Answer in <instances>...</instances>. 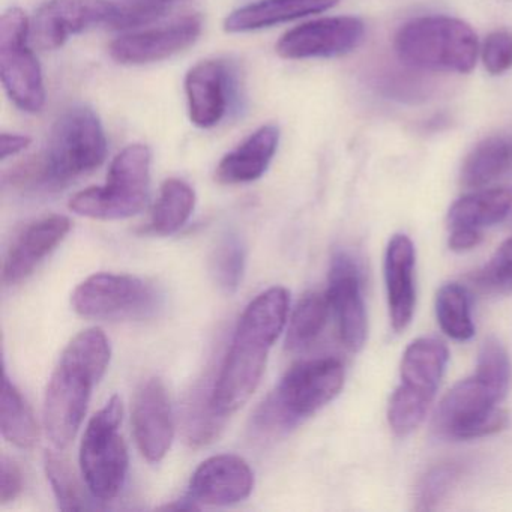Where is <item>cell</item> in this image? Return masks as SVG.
I'll use <instances>...</instances> for the list:
<instances>
[{
	"label": "cell",
	"instance_id": "cell-28",
	"mask_svg": "<svg viewBox=\"0 0 512 512\" xmlns=\"http://www.w3.org/2000/svg\"><path fill=\"white\" fill-rule=\"evenodd\" d=\"M436 316L440 328L452 340L467 341L475 335L469 296L460 284L448 283L440 287L436 296Z\"/></svg>",
	"mask_w": 512,
	"mask_h": 512
},
{
	"label": "cell",
	"instance_id": "cell-4",
	"mask_svg": "<svg viewBox=\"0 0 512 512\" xmlns=\"http://www.w3.org/2000/svg\"><path fill=\"white\" fill-rule=\"evenodd\" d=\"M344 385L338 359L320 358L293 365L254 415V428L263 434L292 430L331 403Z\"/></svg>",
	"mask_w": 512,
	"mask_h": 512
},
{
	"label": "cell",
	"instance_id": "cell-23",
	"mask_svg": "<svg viewBox=\"0 0 512 512\" xmlns=\"http://www.w3.org/2000/svg\"><path fill=\"white\" fill-rule=\"evenodd\" d=\"M512 178V131L479 142L461 166L460 182L466 188H485Z\"/></svg>",
	"mask_w": 512,
	"mask_h": 512
},
{
	"label": "cell",
	"instance_id": "cell-39",
	"mask_svg": "<svg viewBox=\"0 0 512 512\" xmlns=\"http://www.w3.org/2000/svg\"><path fill=\"white\" fill-rule=\"evenodd\" d=\"M482 241V232L472 229H451L449 248L457 253L472 250Z\"/></svg>",
	"mask_w": 512,
	"mask_h": 512
},
{
	"label": "cell",
	"instance_id": "cell-17",
	"mask_svg": "<svg viewBox=\"0 0 512 512\" xmlns=\"http://www.w3.org/2000/svg\"><path fill=\"white\" fill-rule=\"evenodd\" d=\"M230 68L221 61H202L194 65L185 77L188 113L191 122L202 130L217 127L233 94Z\"/></svg>",
	"mask_w": 512,
	"mask_h": 512
},
{
	"label": "cell",
	"instance_id": "cell-29",
	"mask_svg": "<svg viewBox=\"0 0 512 512\" xmlns=\"http://www.w3.org/2000/svg\"><path fill=\"white\" fill-rule=\"evenodd\" d=\"M245 247L236 233H227L218 241L211 257V274L226 293L238 290L245 271Z\"/></svg>",
	"mask_w": 512,
	"mask_h": 512
},
{
	"label": "cell",
	"instance_id": "cell-9",
	"mask_svg": "<svg viewBox=\"0 0 512 512\" xmlns=\"http://www.w3.org/2000/svg\"><path fill=\"white\" fill-rule=\"evenodd\" d=\"M71 304L76 313L88 319L142 320L157 313L161 296L142 278L103 272L79 284Z\"/></svg>",
	"mask_w": 512,
	"mask_h": 512
},
{
	"label": "cell",
	"instance_id": "cell-22",
	"mask_svg": "<svg viewBox=\"0 0 512 512\" xmlns=\"http://www.w3.org/2000/svg\"><path fill=\"white\" fill-rule=\"evenodd\" d=\"M449 353L436 338H418L409 344L401 361V386L434 400L445 374Z\"/></svg>",
	"mask_w": 512,
	"mask_h": 512
},
{
	"label": "cell",
	"instance_id": "cell-5",
	"mask_svg": "<svg viewBox=\"0 0 512 512\" xmlns=\"http://www.w3.org/2000/svg\"><path fill=\"white\" fill-rule=\"evenodd\" d=\"M395 52L403 64L418 70L467 74L475 68L479 43L463 20L419 17L398 31Z\"/></svg>",
	"mask_w": 512,
	"mask_h": 512
},
{
	"label": "cell",
	"instance_id": "cell-33",
	"mask_svg": "<svg viewBox=\"0 0 512 512\" xmlns=\"http://www.w3.org/2000/svg\"><path fill=\"white\" fill-rule=\"evenodd\" d=\"M46 472L62 511H80L86 508L82 491L67 460L55 452H47Z\"/></svg>",
	"mask_w": 512,
	"mask_h": 512
},
{
	"label": "cell",
	"instance_id": "cell-19",
	"mask_svg": "<svg viewBox=\"0 0 512 512\" xmlns=\"http://www.w3.org/2000/svg\"><path fill=\"white\" fill-rule=\"evenodd\" d=\"M385 281L392 328L397 332L404 331L412 322L416 304L415 247L409 236L394 235L389 241Z\"/></svg>",
	"mask_w": 512,
	"mask_h": 512
},
{
	"label": "cell",
	"instance_id": "cell-14",
	"mask_svg": "<svg viewBox=\"0 0 512 512\" xmlns=\"http://www.w3.org/2000/svg\"><path fill=\"white\" fill-rule=\"evenodd\" d=\"M326 295L337 319L341 341L347 349L358 352L367 340V311L362 298L361 272L349 254L338 253L332 259Z\"/></svg>",
	"mask_w": 512,
	"mask_h": 512
},
{
	"label": "cell",
	"instance_id": "cell-31",
	"mask_svg": "<svg viewBox=\"0 0 512 512\" xmlns=\"http://www.w3.org/2000/svg\"><path fill=\"white\" fill-rule=\"evenodd\" d=\"M431 401L424 395L398 386L389 401L388 421L392 431L398 436H407L415 431L427 416Z\"/></svg>",
	"mask_w": 512,
	"mask_h": 512
},
{
	"label": "cell",
	"instance_id": "cell-7",
	"mask_svg": "<svg viewBox=\"0 0 512 512\" xmlns=\"http://www.w3.org/2000/svg\"><path fill=\"white\" fill-rule=\"evenodd\" d=\"M124 406L113 395L106 406L92 416L80 446V466L89 491L97 499L112 500L121 493L128 473V449L119 433Z\"/></svg>",
	"mask_w": 512,
	"mask_h": 512
},
{
	"label": "cell",
	"instance_id": "cell-40",
	"mask_svg": "<svg viewBox=\"0 0 512 512\" xmlns=\"http://www.w3.org/2000/svg\"><path fill=\"white\" fill-rule=\"evenodd\" d=\"M32 139L22 134L4 133L0 136V158L2 161L20 154L31 146Z\"/></svg>",
	"mask_w": 512,
	"mask_h": 512
},
{
	"label": "cell",
	"instance_id": "cell-26",
	"mask_svg": "<svg viewBox=\"0 0 512 512\" xmlns=\"http://www.w3.org/2000/svg\"><path fill=\"white\" fill-rule=\"evenodd\" d=\"M0 428L8 442L22 449L32 448L40 437V430L31 407L7 373L4 374L2 388Z\"/></svg>",
	"mask_w": 512,
	"mask_h": 512
},
{
	"label": "cell",
	"instance_id": "cell-12",
	"mask_svg": "<svg viewBox=\"0 0 512 512\" xmlns=\"http://www.w3.org/2000/svg\"><path fill=\"white\" fill-rule=\"evenodd\" d=\"M118 7L107 0H50L35 14L31 38L41 50H56L74 35L110 26Z\"/></svg>",
	"mask_w": 512,
	"mask_h": 512
},
{
	"label": "cell",
	"instance_id": "cell-13",
	"mask_svg": "<svg viewBox=\"0 0 512 512\" xmlns=\"http://www.w3.org/2000/svg\"><path fill=\"white\" fill-rule=\"evenodd\" d=\"M202 29V17H182L169 25L122 35L110 44L109 53L113 61L121 65L166 61L193 46Z\"/></svg>",
	"mask_w": 512,
	"mask_h": 512
},
{
	"label": "cell",
	"instance_id": "cell-27",
	"mask_svg": "<svg viewBox=\"0 0 512 512\" xmlns=\"http://www.w3.org/2000/svg\"><path fill=\"white\" fill-rule=\"evenodd\" d=\"M329 311L331 304L326 293L310 292L302 296L290 317L287 347L302 350L313 344L328 322Z\"/></svg>",
	"mask_w": 512,
	"mask_h": 512
},
{
	"label": "cell",
	"instance_id": "cell-11",
	"mask_svg": "<svg viewBox=\"0 0 512 512\" xmlns=\"http://www.w3.org/2000/svg\"><path fill=\"white\" fill-rule=\"evenodd\" d=\"M364 37V23L356 17H326L290 29L277 53L289 61L338 58L358 49Z\"/></svg>",
	"mask_w": 512,
	"mask_h": 512
},
{
	"label": "cell",
	"instance_id": "cell-30",
	"mask_svg": "<svg viewBox=\"0 0 512 512\" xmlns=\"http://www.w3.org/2000/svg\"><path fill=\"white\" fill-rule=\"evenodd\" d=\"M461 478V467L455 463H442L431 467L416 485V511H434L451 493Z\"/></svg>",
	"mask_w": 512,
	"mask_h": 512
},
{
	"label": "cell",
	"instance_id": "cell-38",
	"mask_svg": "<svg viewBox=\"0 0 512 512\" xmlns=\"http://www.w3.org/2000/svg\"><path fill=\"white\" fill-rule=\"evenodd\" d=\"M23 491V473L16 461L2 455L0 460V502L16 500Z\"/></svg>",
	"mask_w": 512,
	"mask_h": 512
},
{
	"label": "cell",
	"instance_id": "cell-1",
	"mask_svg": "<svg viewBox=\"0 0 512 512\" xmlns=\"http://www.w3.org/2000/svg\"><path fill=\"white\" fill-rule=\"evenodd\" d=\"M289 302V292L275 286L260 293L242 313L211 389L212 409L221 418L238 412L259 386L269 350L286 326Z\"/></svg>",
	"mask_w": 512,
	"mask_h": 512
},
{
	"label": "cell",
	"instance_id": "cell-6",
	"mask_svg": "<svg viewBox=\"0 0 512 512\" xmlns=\"http://www.w3.org/2000/svg\"><path fill=\"white\" fill-rule=\"evenodd\" d=\"M151 149L130 145L113 160L107 184L80 191L70 209L94 220H124L145 208L151 184Z\"/></svg>",
	"mask_w": 512,
	"mask_h": 512
},
{
	"label": "cell",
	"instance_id": "cell-15",
	"mask_svg": "<svg viewBox=\"0 0 512 512\" xmlns=\"http://www.w3.org/2000/svg\"><path fill=\"white\" fill-rule=\"evenodd\" d=\"M131 422L143 457L149 463H160L172 446L175 422L166 386L157 377L146 380L137 389Z\"/></svg>",
	"mask_w": 512,
	"mask_h": 512
},
{
	"label": "cell",
	"instance_id": "cell-16",
	"mask_svg": "<svg viewBox=\"0 0 512 512\" xmlns=\"http://www.w3.org/2000/svg\"><path fill=\"white\" fill-rule=\"evenodd\" d=\"M254 475L244 458L233 454L214 455L203 461L190 484V496L203 505L227 506L250 496Z\"/></svg>",
	"mask_w": 512,
	"mask_h": 512
},
{
	"label": "cell",
	"instance_id": "cell-37",
	"mask_svg": "<svg viewBox=\"0 0 512 512\" xmlns=\"http://www.w3.org/2000/svg\"><path fill=\"white\" fill-rule=\"evenodd\" d=\"M485 70L493 76L506 73L512 68V32L496 31L488 35L482 47Z\"/></svg>",
	"mask_w": 512,
	"mask_h": 512
},
{
	"label": "cell",
	"instance_id": "cell-21",
	"mask_svg": "<svg viewBox=\"0 0 512 512\" xmlns=\"http://www.w3.org/2000/svg\"><path fill=\"white\" fill-rule=\"evenodd\" d=\"M338 2L340 0H260L233 11L224 22V31L227 34L262 31L281 23L325 13Z\"/></svg>",
	"mask_w": 512,
	"mask_h": 512
},
{
	"label": "cell",
	"instance_id": "cell-20",
	"mask_svg": "<svg viewBox=\"0 0 512 512\" xmlns=\"http://www.w3.org/2000/svg\"><path fill=\"white\" fill-rule=\"evenodd\" d=\"M280 142L277 125H263L226 155L215 170L223 185L250 184L265 175Z\"/></svg>",
	"mask_w": 512,
	"mask_h": 512
},
{
	"label": "cell",
	"instance_id": "cell-2",
	"mask_svg": "<svg viewBox=\"0 0 512 512\" xmlns=\"http://www.w3.org/2000/svg\"><path fill=\"white\" fill-rule=\"evenodd\" d=\"M110 355L109 340L100 328L80 332L65 347L44 398V427L56 448H67L76 437Z\"/></svg>",
	"mask_w": 512,
	"mask_h": 512
},
{
	"label": "cell",
	"instance_id": "cell-36",
	"mask_svg": "<svg viewBox=\"0 0 512 512\" xmlns=\"http://www.w3.org/2000/svg\"><path fill=\"white\" fill-rule=\"evenodd\" d=\"M476 281L484 289H512V236L497 248L490 262L476 275Z\"/></svg>",
	"mask_w": 512,
	"mask_h": 512
},
{
	"label": "cell",
	"instance_id": "cell-18",
	"mask_svg": "<svg viewBox=\"0 0 512 512\" xmlns=\"http://www.w3.org/2000/svg\"><path fill=\"white\" fill-rule=\"evenodd\" d=\"M70 230L71 221L64 215H49L26 226L5 257L2 271L5 286H14L26 280L64 241Z\"/></svg>",
	"mask_w": 512,
	"mask_h": 512
},
{
	"label": "cell",
	"instance_id": "cell-10",
	"mask_svg": "<svg viewBox=\"0 0 512 512\" xmlns=\"http://www.w3.org/2000/svg\"><path fill=\"white\" fill-rule=\"evenodd\" d=\"M502 395L481 377L472 376L458 382L442 403L434 418V428L449 439L470 440L499 433L508 416L497 404Z\"/></svg>",
	"mask_w": 512,
	"mask_h": 512
},
{
	"label": "cell",
	"instance_id": "cell-3",
	"mask_svg": "<svg viewBox=\"0 0 512 512\" xmlns=\"http://www.w3.org/2000/svg\"><path fill=\"white\" fill-rule=\"evenodd\" d=\"M106 155L107 137L97 113L74 106L56 121L46 151L16 167L10 182L26 191L59 190L94 172Z\"/></svg>",
	"mask_w": 512,
	"mask_h": 512
},
{
	"label": "cell",
	"instance_id": "cell-35",
	"mask_svg": "<svg viewBox=\"0 0 512 512\" xmlns=\"http://www.w3.org/2000/svg\"><path fill=\"white\" fill-rule=\"evenodd\" d=\"M181 0H122L109 28L118 31L142 28L169 13Z\"/></svg>",
	"mask_w": 512,
	"mask_h": 512
},
{
	"label": "cell",
	"instance_id": "cell-34",
	"mask_svg": "<svg viewBox=\"0 0 512 512\" xmlns=\"http://www.w3.org/2000/svg\"><path fill=\"white\" fill-rule=\"evenodd\" d=\"M476 376L496 389L503 398L511 383V362L505 347L496 338H488L479 350Z\"/></svg>",
	"mask_w": 512,
	"mask_h": 512
},
{
	"label": "cell",
	"instance_id": "cell-24",
	"mask_svg": "<svg viewBox=\"0 0 512 512\" xmlns=\"http://www.w3.org/2000/svg\"><path fill=\"white\" fill-rule=\"evenodd\" d=\"M512 214V190L490 188L458 199L448 212L451 229L479 230L503 223Z\"/></svg>",
	"mask_w": 512,
	"mask_h": 512
},
{
	"label": "cell",
	"instance_id": "cell-25",
	"mask_svg": "<svg viewBox=\"0 0 512 512\" xmlns=\"http://www.w3.org/2000/svg\"><path fill=\"white\" fill-rule=\"evenodd\" d=\"M194 205H196V194L187 182L181 179H167L161 185L160 196L152 211L149 230L155 235H173L190 220Z\"/></svg>",
	"mask_w": 512,
	"mask_h": 512
},
{
	"label": "cell",
	"instance_id": "cell-32",
	"mask_svg": "<svg viewBox=\"0 0 512 512\" xmlns=\"http://www.w3.org/2000/svg\"><path fill=\"white\" fill-rule=\"evenodd\" d=\"M223 419L212 409L211 392L208 395L203 389L194 392L185 410V431L188 440L194 445L211 442L223 427Z\"/></svg>",
	"mask_w": 512,
	"mask_h": 512
},
{
	"label": "cell",
	"instance_id": "cell-8",
	"mask_svg": "<svg viewBox=\"0 0 512 512\" xmlns=\"http://www.w3.org/2000/svg\"><path fill=\"white\" fill-rule=\"evenodd\" d=\"M31 23L20 8L0 17V77L10 100L26 113H40L46 103L43 71L32 52Z\"/></svg>",
	"mask_w": 512,
	"mask_h": 512
}]
</instances>
